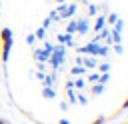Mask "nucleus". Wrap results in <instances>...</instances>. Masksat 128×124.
<instances>
[{"instance_id": "1", "label": "nucleus", "mask_w": 128, "mask_h": 124, "mask_svg": "<svg viewBox=\"0 0 128 124\" xmlns=\"http://www.w3.org/2000/svg\"><path fill=\"white\" fill-rule=\"evenodd\" d=\"M12 42H14L12 40V30L8 26H2L0 28V60H2V64H6L8 58H10Z\"/></svg>"}, {"instance_id": "2", "label": "nucleus", "mask_w": 128, "mask_h": 124, "mask_svg": "<svg viewBox=\"0 0 128 124\" xmlns=\"http://www.w3.org/2000/svg\"><path fill=\"white\" fill-rule=\"evenodd\" d=\"M76 10H78V2H70V4H58L56 6V12L60 14V20L64 22V20H70L74 14H76Z\"/></svg>"}, {"instance_id": "3", "label": "nucleus", "mask_w": 128, "mask_h": 124, "mask_svg": "<svg viewBox=\"0 0 128 124\" xmlns=\"http://www.w3.org/2000/svg\"><path fill=\"white\" fill-rule=\"evenodd\" d=\"M90 32V18H76V34L78 36H86Z\"/></svg>"}, {"instance_id": "4", "label": "nucleus", "mask_w": 128, "mask_h": 124, "mask_svg": "<svg viewBox=\"0 0 128 124\" xmlns=\"http://www.w3.org/2000/svg\"><path fill=\"white\" fill-rule=\"evenodd\" d=\"M56 42H58V44H62V46H66V48H74V46H76L74 36H72V34H66V32L58 34V36H56Z\"/></svg>"}, {"instance_id": "5", "label": "nucleus", "mask_w": 128, "mask_h": 124, "mask_svg": "<svg viewBox=\"0 0 128 124\" xmlns=\"http://www.w3.org/2000/svg\"><path fill=\"white\" fill-rule=\"evenodd\" d=\"M106 26V16L104 14H96V18H94V22L90 24V30L96 34V32H100L102 28Z\"/></svg>"}, {"instance_id": "6", "label": "nucleus", "mask_w": 128, "mask_h": 124, "mask_svg": "<svg viewBox=\"0 0 128 124\" xmlns=\"http://www.w3.org/2000/svg\"><path fill=\"white\" fill-rule=\"evenodd\" d=\"M50 54H52V52H48V50H44V48H34V50H32V58H34L36 62H48Z\"/></svg>"}, {"instance_id": "7", "label": "nucleus", "mask_w": 128, "mask_h": 124, "mask_svg": "<svg viewBox=\"0 0 128 124\" xmlns=\"http://www.w3.org/2000/svg\"><path fill=\"white\" fill-rule=\"evenodd\" d=\"M82 66L86 70H96V66H98L96 56H82Z\"/></svg>"}, {"instance_id": "8", "label": "nucleus", "mask_w": 128, "mask_h": 124, "mask_svg": "<svg viewBox=\"0 0 128 124\" xmlns=\"http://www.w3.org/2000/svg\"><path fill=\"white\" fill-rule=\"evenodd\" d=\"M56 78H58V72H48L46 76H44V80H42V86H54L56 84Z\"/></svg>"}, {"instance_id": "9", "label": "nucleus", "mask_w": 128, "mask_h": 124, "mask_svg": "<svg viewBox=\"0 0 128 124\" xmlns=\"http://www.w3.org/2000/svg\"><path fill=\"white\" fill-rule=\"evenodd\" d=\"M42 98H46V100H54V98H56V90H54V86H42Z\"/></svg>"}, {"instance_id": "10", "label": "nucleus", "mask_w": 128, "mask_h": 124, "mask_svg": "<svg viewBox=\"0 0 128 124\" xmlns=\"http://www.w3.org/2000/svg\"><path fill=\"white\" fill-rule=\"evenodd\" d=\"M72 84H74V90H78V92H82V90H86V88H88V84H86L84 76H78L76 80H72Z\"/></svg>"}, {"instance_id": "11", "label": "nucleus", "mask_w": 128, "mask_h": 124, "mask_svg": "<svg viewBox=\"0 0 128 124\" xmlns=\"http://www.w3.org/2000/svg\"><path fill=\"white\" fill-rule=\"evenodd\" d=\"M104 88H106L104 84H98V82H96V84H90V88H88V90H90V94H92V96H100V94L104 92Z\"/></svg>"}, {"instance_id": "12", "label": "nucleus", "mask_w": 128, "mask_h": 124, "mask_svg": "<svg viewBox=\"0 0 128 124\" xmlns=\"http://www.w3.org/2000/svg\"><path fill=\"white\" fill-rule=\"evenodd\" d=\"M98 78H100V72H86V84H96L98 82Z\"/></svg>"}, {"instance_id": "13", "label": "nucleus", "mask_w": 128, "mask_h": 124, "mask_svg": "<svg viewBox=\"0 0 128 124\" xmlns=\"http://www.w3.org/2000/svg\"><path fill=\"white\" fill-rule=\"evenodd\" d=\"M64 32H66V34H72V36L76 34V20H74V18H70V20H68V24H66Z\"/></svg>"}, {"instance_id": "14", "label": "nucleus", "mask_w": 128, "mask_h": 124, "mask_svg": "<svg viewBox=\"0 0 128 124\" xmlns=\"http://www.w3.org/2000/svg\"><path fill=\"white\" fill-rule=\"evenodd\" d=\"M86 72H88V70H86L84 66H76V64H74V66H72V70H70V74H72V76H86Z\"/></svg>"}, {"instance_id": "15", "label": "nucleus", "mask_w": 128, "mask_h": 124, "mask_svg": "<svg viewBox=\"0 0 128 124\" xmlns=\"http://www.w3.org/2000/svg\"><path fill=\"white\" fill-rule=\"evenodd\" d=\"M110 62H98V66H96V72H100V74H106V72H110Z\"/></svg>"}, {"instance_id": "16", "label": "nucleus", "mask_w": 128, "mask_h": 124, "mask_svg": "<svg viewBox=\"0 0 128 124\" xmlns=\"http://www.w3.org/2000/svg\"><path fill=\"white\" fill-rule=\"evenodd\" d=\"M98 10H100V6H96V4H88L86 18H92V16H96V14H98Z\"/></svg>"}, {"instance_id": "17", "label": "nucleus", "mask_w": 128, "mask_h": 124, "mask_svg": "<svg viewBox=\"0 0 128 124\" xmlns=\"http://www.w3.org/2000/svg\"><path fill=\"white\" fill-rule=\"evenodd\" d=\"M120 16L116 14V12H110V14H106V26H114V22L118 20Z\"/></svg>"}, {"instance_id": "18", "label": "nucleus", "mask_w": 128, "mask_h": 124, "mask_svg": "<svg viewBox=\"0 0 128 124\" xmlns=\"http://www.w3.org/2000/svg\"><path fill=\"white\" fill-rule=\"evenodd\" d=\"M76 102H78L80 106H86V104H88V96H86L84 92H76Z\"/></svg>"}, {"instance_id": "19", "label": "nucleus", "mask_w": 128, "mask_h": 124, "mask_svg": "<svg viewBox=\"0 0 128 124\" xmlns=\"http://www.w3.org/2000/svg\"><path fill=\"white\" fill-rule=\"evenodd\" d=\"M108 52H110L108 44H98V54L96 56H108Z\"/></svg>"}, {"instance_id": "20", "label": "nucleus", "mask_w": 128, "mask_h": 124, "mask_svg": "<svg viewBox=\"0 0 128 124\" xmlns=\"http://www.w3.org/2000/svg\"><path fill=\"white\" fill-rule=\"evenodd\" d=\"M32 34L36 36V40H44V38H46V30H44L42 26H40V28H36V30H34Z\"/></svg>"}, {"instance_id": "21", "label": "nucleus", "mask_w": 128, "mask_h": 124, "mask_svg": "<svg viewBox=\"0 0 128 124\" xmlns=\"http://www.w3.org/2000/svg\"><path fill=\"white\" fill-rule=\"evenodd\" d=\"M48 18H50V20H52V22H62V20H60V14H58V12H56V8H54V10H50V12H48Z\"/></svg>"}, {"instance_id": "22", "label": "nucleus", "mask_w": 128, "mask_h": 124, "mask_svg": "<svg viewBox=\"0 0 128 124\" xmlns=\"http://www.w3.org/2000/svg\"><path fill=\"white\" fill-rule=\"evenodd\" d=\"M112 30H116V32H120V34H122V30H124V20H120V18H118V20L114 22Z\"/></svg>"}, {"instance_id": "23", "label": "nucleus", "mask_w": 128, "mask_h": 124, "mask_svg": "<svg viewBox=\"0 0 128 124\" xmlns=\"http://www.w3.org/2000/svg\"><path fill=\"white\" fill-rule=\"evenodd\" d=\"M108 80H110V74H108V72H106V74H100L98 84H104V86H106V84H108Z\"/></svg>"}, {"instance_id": "24", "label": "nucleus", "mask_w": 128, "mask_h": 124, "mask_svg": "<svg viewBox=\"0 0 128 124\" xmlns=\"http://www.w3.org/2000/svg\"><path fill=\"white\" fill-rule=\"evenodd\" d=\"M106 120H108V116H96V118H94L90 124H104Z\"/></svg>"}, {"instance_id": "25", "label": "nucleus", "mask_w": 128, "mask_h": 124, "mask_svg": "<svg viewBox=\"0 0 128 124\" xmlns=\"http://www.w3.org/2000/svg\"><path fill=\"white\" fill-rule=\"evenodd\" d=\"M34 42H36V36L30 32V34L26 36V44H28V46H34Z\"/></svg>"}, {"instance_id": "26", "label": "nucleus", "mask_w": 128, "mask_h": 124, "mask_svg": "<svg viewBox=\"0 0 128 124\" xmlns=\"http://www.w3.org/2000/svg\"><path fill=\"white\" fill-rule=\"evenodd\" d=\"M112 50H114L116 54H122V52H124V46H122V44H112Z\"/></svg>"}, {"instance_id": "27", "label": "nucleus", "mask_w": 128, "mask_h": 124, "mask_svg": "<svg viewBox=\"0 0 128 124\" xmlns=\"http://www.w3.org/2000/svg\"><path fill=\"white\" fill-rule=\"evenodd\" d=\"M46 66H48L46 62H36V70L38 72H46Z\"/></svg>"}, {"instance_id": "28", "label": "nucleus", "mask_w": 128, "mask_h": 124, "mask_svg": "<svg viewBox=\"0 0 128 124\" xmlns=\"http://www.w3.org/2000/svg\"><path fill=\"white\" fill-rule=\"evenodd\" d=\"M50 26H52V20H50V18L46 16V18H44V22H42V28H44V30H48Z\"/></svg>"}, {"instance_id": "29", "label": "nucleus", "mask_w": 128, "mask_h": 124, "mask_svg": "<svg viewBox=\"0 0 128 124\" xmlns=\"http://www.w3.org/2000/svg\"><path fill=\"white\" fill-rule=\"evenodd\" d=\"M124 110H128V96L124 98V102L120 104V108H118V112H124Z\"/></svg>"}, {"instance_id": "30", "label": "nucleus", "mask_w": 128, "mask_h": 124, "mask_svg": "<svg viewBox=\"0 0 128 124\" xmlns=\"http://www.w3.org/2000/svg\"><path fill=\"white\" fill-rule=\"evenodd\" d=\"M68 106H70V104H68L66 100H62V102H60V110H62V112H66V110H68Z\"/></svg>"}, {"instance_id": "31", "label": "nucleus", "mask_w": 128, "mask_h": 124, "mask_svg": "<svg viewBox=\"0 0 128 124\" xmlns=\"http://www.w3.org/2000/svg\"><path fill=\"white\" fill-rule=\"evenodd\" d=\"M44 76H46V72H38V70H36V78H38V80H40V82H42V80H44Z\"/></svg>"}, {"instance_id": "32", "label": "nucleus", "mask_w": 128, "mask_h": 124, "mask_svg": "<svg viewBox=\"0 0 128 124\" xmlns=\"http://www.w3.org/2000/svg\"><path fill=\"white\" fill-rule=\"evenodd\" d=\"M74 64H76V66H82V56H76V60H74Z\"/></svg>"}, {"instance_id": "33", "label": "nucleus", "mask_w": 128, "mask_h": 124, "mask_svg": "<svg viewBox=\"0 0 128 124\" xmlns=\"http://www.w3.org/2000/svg\"><path fill=\"white\" fill-rule=\"evenodd\" d=\"M58 124H70V122H68L66 118H62V120H58Z\"/></svg>"}, {"instance_id": "34", "label": "nucleus", "mask_w": 128, "mask_h": 124, "mask_svg": "<svg viewBox=\"0 0 128 124\" xmlns=\"http://www.w3.org/2000/svg\"><path fill=\"white\" fill-rule=\"evenodd\" d=\"M52 2H56V4H64L66 0H52Z\"/></svg>"}, {"instance_id": "35", "label": "nucleus", "mask_w": 128, "mask_h": 124, "mask_svg": "<svg viewBox=\"0 0 128 124\" xmlns=\"http://www.w3.org/2000/svg\"><path fill=\"white\" fill-rule=\"evenodd\" d=\"M0 124H8V122H6V120H2V118H0Z\"/></svg>"}, {"instance_id": "36", "label": "nucleus", "mask_w": 128, "mask_h": 124, "mask_svg": "<svg viewBox=\"0 0 128 124\" xmlns=\"http://www.w3.org/2000/svg\"><path fill=\"white\" fill-rule=\"evenodd\" d=\"M0 8H2V2H0Z\"/></svg>"}, {"instance_id": "37", "label": "nucleus", "mask_w": 128, "mask_h": 124, "mask_svg": "<svg viewBox=\"0 0 128 124\" xmlns=\"http://www.w3.org/2000/svg\"><path fill=\"white\" fill-rule=\"evenodd\" d=\"M124 124H128V120H126V122H124Z\"/></svg>"}]
</instances>
